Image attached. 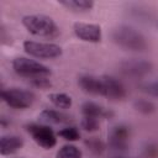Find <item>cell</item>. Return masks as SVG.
Here are the masks:
<instances>
[{
    "label": "cell",
    "instance_id": "1",
    "mask_svg": "<svg viewBox=\"0 0 158 158\" xmlns=\"http://www.w3.org/2000/svg\"><path fill=\"white\" fill-rule=\"evenodd\" d=\"M111 38L116 46L130 52H144L148 48L146 36L137 28L128 25L116 26L111 32Z\"/></svg>",
    "mask_w": 158,
    "mask_h": 158
},
{
    "label": "cell",
    "instance_id": "2",
    "mask_svg": "<svg viewBox=\"0 0 158 158\" xmlns=\"http://www.w3.org/2000/svg\"><path fill=\"white\" fill-rule=\"evenodd\" d=\"M23 27L36 37L54 38L59 35V27L56 21L43 14H31L25 15L21 20Z\"/></svg>",
    "mask_w": 158,
    "mask_h": 158
},
{
    "label": "cell",
    "instance_id": "3",
    "mask_svg": "<svg viewBox=\"0 0 158 158\" xmlns=\"http://www.w3.org/2000/svg\"><path fill=\"white\" fill-rule=\"evenodd\" d=\"M12 69L16 74L26 79L51 75V69L47 65L27 57H16L12 60Z\"/></svg>",
    "mask_w": 158,
    "mask_h": 158
},
{
    "label": "cell",
    "instance_id": "4",
    "mask_svg": "<svg viewBox=\"0 0 158 158\" xmlns=\"http://www.w3.org/2000/svg\"><path fill=\"white\" fill-rule=\"evenodd\" d=\"M2 101L16 110H25L33 105L36 100V95L31 90H26L22 88H7L1 90Z\"/></svg>",
    "mask_w": 158,
    "mask_h": 158
},
{
    "label": "cell",
    "instance_id": "5",
    "mask_svg": "<svg viewBox=\"0 0 158 158\" xmlns=\"http://www.w3.org/2000/svg\"><path fill=\"white\" fill-rule=\"evenodd\" d=\"M23 51L35 58L38 59H54L62 56L63 49L60 46L51 42H38L27 40L23 42Z\"/></svg>",
    "mask_w": 158,
    "mask_h": 158
},
{
    "label": "cell",
    "instance_id": "6",
    "mask_svg": "<svg viewBox=\"0 0 158 158\" xmlns=\"http://www.w3.org/2000/svg\"><path fill=\"white\" fill-rule=\"evenodd\" d=\"M118 70L127 78L141 79L152 73L153 63L144 58H127L120 62Z\"/></svg>",
    "mask_w": 158,
    "mask_h": 158
},
{
    "label": "cell",
    "instance_id": "7",
    "mask_svg": "<svg viewBox=\"0 0 158 158\" xmlns=\"http://www.w3.org/2000/svg\"><path fill=\"white\" fill-rule=\"evenodd\" d=\"M26 131L30 133L32 139L42 148L51 149L57 144V137L54 131L44 123H28Z\"/></svg>",
    "mask_w": 158,
    "mask_h": 158
},
{
    "label": "cell",
    "instance_id": "8",
    "mask_svg": "<svg viewBox=\"0 0 158 158\" xmlns=\"http://www.w3.org/2000/svg\"><path fill=\"white\" fill-rule=\"evenodd\" d=\"M102 96L112 101H121L127 96L126 88L123 84L112 75H101Z\"/></svg>",
    "mask_w": 158,
    "mask_h": 158
},
{
    "label": "cell",
    "instance_id": "9",
    "mask_svg": "<svg viewBox=\"0 0 158 158\" xmlns=\"http://www.w3.org/2000/svg\"><path fill=\"white\" fill-rule=\"evenodd\" d=\"M131 130L125 123L115 125L109 133V146L117 152L126 151L130 144Z\"/></svg>",
    "mask_w": 158,
    "mask_h": 158
},
{
    "label": "cell",
    "instance_id": "10",
    "mask_svg": "<svg viewBox=\"0 0 158 158\" xmlns=\"http://www.w3.org/2000/svg\"><path fill=\"white\" fill-rule=\"evenodd\" d=\"M73 31L75 36L84 42L99 43L102 38V30H101V26L98 23L78 21L73 25Z\"/></svg>",
    "mask_w": 158,
    "mask_h": 158
},
{
    "label": "cell",
    "instance_id": "11",
    "mask_svg": "<svg viewBox=\"0 0 158 158\" xmlns=\"http://www.w3.org/2000/svg\"><path fill=\"white\" fill-rule=\"evenodd\" d=\"M78 85L86 94L102 96V84L100 77H95L91 74H83L78 78Z\"/></svg>",
    "mask_w": 158,
    "mask_h": 158
},
{
    "label": "cell",
    "instance_id": "12",
    "mask_svg": "<svg viewBox=\"0 0 158 158\" xmlns=\"http://www.w3.org/2000/svg\"><path fill=\"white\" fill-rule=\"evenodd\" d=\"M25 144V141L21 136L17 135H4L0 138V154L11 156L19 152Z\"/></svg>",
    "mask_w": 158,
    "mask_h": 158
},
{
    "label": "cell",
    "instance_id": "13",
    "mask_svg": "<svg viewBox=\"0 0 158 158\" xmlns=\"http://www.w3.org/2000/svg\"><path fill=\"white\" fill-rule=\"evenodd\" d=\"M81 114L83 116L95 117V118H111L114 112L110 109L104 107L102 105L94 102V101H85L81 105Z\"/></svg>",
    "mask_w": 158,
    "mask_h": 158
},
{
    "label": "cell",
    "instance_id": "14",
    "mask_svg": "<svg viewBox=\"0 0 158 158\" xmlns=\"http://www.w3.org/2000/svg\"><path fill=\"white\" fill-rule=\"evenodd\" d=\"M127 12L132 19H135L136 21L142 22V23H151L154 20L153 11L149 10V7H147L144 5H141V4L128 5Z\"/></svg>",
    "mask_w": 158,
    "mask_h": 158
},
{
    "label": "cell",
    "instance_id": "15",
    "mask_svg": "<svg viewBox=\"0 0 158 158\" xmlns=\"http://www.w3.org/2000/svg\"><path fill=\"white\" fill-rule=\"evenodd\" d=\"M38 118L42 123L48 125V126L49 125H62L68 121L67 115H64L62 111L54 110V109H43L40 112Z\"/></svg>",
    "mask_w": 158,
    "mask_h": 158
},
{
    "label": "cell",
    "instance_id": "16",
    "mask_svg": "<svg viewBox=\"0 0 158 158\" xmlns=\"http://www.w3.org/2000/svg\"><path fill=\"white\" fill-rule=\"evenodd\" d=\"M58 4L63 7H65L68 11L77 12V14L88 12L95 5V2L93 0H59Z\"/></svg>",
    "mask_w": 158,
    "mask_h": 158
},
{
    "label": "cell",
    "instance_id": "17",
    "mask_svg": "<svg viewBox=\"0 0 158 158\" xmlns=\"http://www.w3.org/2000/svg\"><path fill=\"white\" fill-rule=\"evenodd\" d=\"M132 105H133L135 111H137V112H139L141 115H144V116H149V115L154 114L156 110H157L156 104L152 100L146 99V98H137L133 101Z\"/></svg>",
    "mask_w": 158,
    "mask_h": 158
},
{
    "label": "cell",
    "instance_id": "18",
    "mask_svg": "<svg viewBox=\"0 0 158 158\" xmlns=\"http://www.w3.org/2000/svg\"><path fill=\"white\" fill-rule=\"evenodd\" d=\"M49 101L59 110H67L72 106V98L65 93H52L48 95Z\"/></svg>",
    "mask_w": 158,
    "mask_h": 158
},
{
    "label": "cell",
    "instance_id": "19",
    "mask_svg": "<svg viewBox=\"0 0 158 158\" xmlns=\"http://www.w3.org/2000/svg\"><path fill=\"white\" fill-rule=\"evenodd\" d=\"M84 144L86 146V148L93 153V154H96V156H100L104 153L105 148H106V144L104 141H101L100 138L98 137H89L84 141Z\"/></svg>",
    "mask_w": 158,
    "mask_h": 158
},
{
    "label": "cell",
    "instance_id": "20",
    "mask_svg": "<svg viewBox=\"0 0 158 158\" xmlns=\"http://www.w3.org/2000/svg\"><path fill=\"white\" fill-rule=\"evenodd\" d=\"M57 158H81V151L74 144H64L57 152Z\"/></svg>",
    "mask_w": 158,
    "mask_h": 158
},
{
    "label": "cell",
    "instance_id": "21",
    "mask_svg": "<svg viewBox=\"0 0 158 158\" xmlns=\"http://www.w3.org/2000/svg\"><path fill=\"white\" fill-rule=\"evenodd\" d=\"M58 136H60L63 139H65L68 142H75V141H79L80 132L74 126H67L58 131Z\"/></svg>",
    "mask_w": 158,
    "mask_h": 158
},
{
    "label": "cell",
    "instance_id": "22",
    "mask_svg": "<svg viewBox=\"0 0 158 158\" xmlns=\"http://www.w3.org/2000/svg\"><path fill=\"white\" fill-rule=\"evenodd\" d=\"M80 127L84 131L93 133V132H96L100 130V121H99V118H95V117L83 116V118L80 120Z\"/></svg>",
    "mask_w": 158,
    "mask_h": 158
},
{
    "label": "cell",
    "instance_id": "23",
    "mask_svg": "<svg viewBox=\"0 0 158 158\" xmlns=\"http://www.w3.org/2000/svg\"><path fill=\"white\" fill-rule=\"evenodd\" d=\"M28 83L37 88V89H41V90H46V89H49L52 86V81L48 77H37V78H32V79H28Z\"/></svg>",
    "mask_w": 158,
    "mask_h": 158
},
{
    "label": "cell",
    "instance_id": "24",
    "mask_svg": "<svg viewBox=\"0 0 158 158\" xmlns=\"http://www.w3.org/2000/svg\"><path fill=\"white\" fill-rule=\"evenodd\" d=\"M142 90L146 94H148L149 96H153V98H157L158 99V79L143 84L142 85Z\"/></svg>",
    "mask_w": 158,
    "mask_h": 158
},
{
    "label": "cell",
    "instance_id": "25",
    "mask_svg": "<svg viewBox=\"0 0 158 158\" xmlns=\"http://www.w3.org/2000/svg\"><path fill=\"white\" fill-rule=\"evenodd\" d=\"M143 154L146 158H157L158 157V146L154 143H147L143 148Z\"/></svg>",
    "mask_w": 158,
    "mask_h": 158
},
{
    "label": "cell",
    "instance_id": "26",
    "mask_svg": "<svg viewBox=\"0 0 158 158\" xmlns=\"http://www.w3.org/2000/svg\"><path fill=\"white\" fill-rule=\"evenodd\" d=\"M0 42L2 46H9L12 43L11 35H10V32H7V30L5 28L4 25L0 26Z\"/></svg>",
    "mask_w": 158,
    "mask_h": 158
},
{
    "label": "cell",
    "instance_id": "27",
    "mask_svg": "<svg viewBox=\"0 0 158 158\" xmlns=\"http://www.w3.org/2000/svg\"><path fill=\"white\" fill-rule=\"evenodd\" d=\"M117 158H126V157H117Z\"/></svg>",
    "mask_w": 158,
    "mask_h": 158
}]
</instances>
